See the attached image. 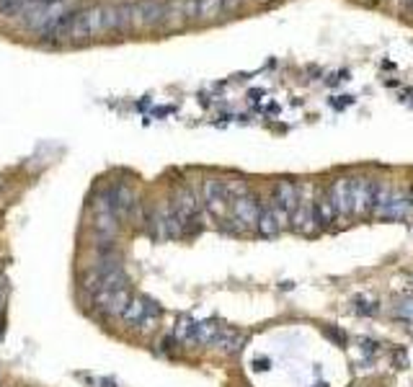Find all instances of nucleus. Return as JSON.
Listing matches in <instances>:
<instances>
[{"mask_svg":"<svg viewBox=\"0 0 413 387\" xmlns=\"http://www.w3.org/2000/svg\"><path fill=\"white\" fill-rule=\"evenodd\" d=\"M101 34H106V6H90L80 8L76 13V23H73L68 39L85 42V39L101 37Z\"/></svg>","mask_w":413,"mask_h":387,"instance_id":"1","label":"nucleus"},{"mask_svg":"<svg viewBox=\"0 0 413 387\" xmlns=\"http://www.w3.org/2000/svg\"><path fill=\"white\" fill-rule=\"evenodd\" d=\"M171 204L176 207L181 217V225H184V235L188 232H196L202 225H199V199H196V194L186 186V184H181L176 196L171 199Z\"/></svg>","mask_w":413,"mask_h":387,"instance_id":"2","label":"nucleus"},{"mask_svg":"<svg viewBox=\"0 0 413 387\" xmlns=\"http://www.w3.org/2000/svg\"><path fill=\"white\" fill-rule=\"evenodd\" d=\"M168 0H135L129 3V21L132 26H158L165 23Z\"/></svg>","mask_w":413,"mask_h":387,"instance_id":"3","label":"nucleus"},{"mask_svg":"<svg viewBox=\"0 0 413 387\" xmlns=\"http://www.w3.org/2000/svg\"><path fill=\"white\" fill-rule=\"evenodd\" d=\"M297 201H300V191H297V186H294L292 181H279L277 186H274V199H271V209H274L277 220L282 222V227H285V225L289 222L292 212L297 209Z\"/></svg>","mask_w":413,"mask_h":387,"instance_id":"4","label":"nucleus"},{"mask_svg":"<svg viewBox=\"0 0 413 387\" xmlns=\"http://www.w3.org/2000/svg\"><path fill=\"white\" fill-rule=\"evenodd\" d=\"M160 315V307L148 302V299H129V305L121 313V321L132 328H150L155 323V318Z\"/></svg>","mask_w":413,"mask_h":387,"instance_id":"5","label":"nucleus"},{"mask_svg":"<svg viewBox=\"0 0 413 387\" xmlns=\"http://www.w3.org/2000/svg\"><path fill=\"white\" fill-rule=\"evenodd\" d=\"M202 201L204 207H207V212H210L212 217H222L227 209V189H225V181L220 179H207L202 184Z\"/></svg>","mask_w":413,"mask_h":387,"instance_id":"6","label":"nucleus"},{"mask_svg":"<svg viewBox=\"0 0 413 387\" xmlns=\"http://www.w3.org/2000/svg\"><path fill=\"white\" fill-rule=\"evenodd\" d=\"M230 204H233V217L238 220L241 230H246V227H256V220H258L261 204H258V199H256L253 194H248V191L238 194V196L230 199Z\"/></svg>","mask_w":413,"mask_h":387,"instance_id":"7","label":"nucleus"},{"mask_svg":"<svg viewBox=\"0 0 413 387\" xmlns=\"http://www.w3.org/2000/svg\"><path fill=\"white\" fill-rule=\"evenodd\" d=\"M109 201H112V209L116 220H127L137 207V194L127 184H116L114 189H109Z\"/></svg>","mask_w":413,"mask_h":387,"instance_id":"8","label":"nucleus"},{"mask_svg":"<svg viewBox=\"0 0 413 387\" xmlns=\"http://www.w3.org/2000/svg\"><path fill=\"white\" fill-rule=\"evenodd\" d=\"M129 292L127 287H121V290H98L93 302H96L98 310H104L106 315H121L124 313V307L129 305Z\"/></svg>","mask_w":413,"mask_h":387,"instance_id":"9","label":"nucleus"},{"mask_svg":"<svg viewBox=\"0 0 413 387\" xmlns=\"http://www.w3.org/2000/svg\"><path fill=\"white\" fill-rule=\"evenodd\" d=\"M76 13L78 11H62V13L52 16L49 23L42 29L44 39H49V42H62V39H68L70 29H73V23H76Z\"/></svg>","mask_w":413,"mask_h":387,"instance_id":"10","label":"nucleus"},{"mask_svg":"<svg viewBox=\"0 0 413 387\" xmlns=\"http://www.w3.org/2000/svg\"><path fill=\"white\" fill-rule=\"evenodd\" d=\"M248 335L241 333V331H233V328H220L217 338L212 341V346L220 351V354H225V357H235V354H241L243 346H246Z\"/></svg>","mask_w":413,"mask_h":387,"instance_id":"11","label":"nucleus"},{"mask_svg":"<svg viewBox=\"0 0 413 387\" xmlns=\"http://www.w3.org/2000/svg\"><path fill=\"white\" fill-rule=\"evenodd\" d=\"M413 215V201L411 196H403V194H393L390 199L385 201V207L377 212V217L383 220H406Z\"/></svg>","mask_w":413,"mask_h":387,"instance_id":"12","label":"nucleus"},{"mask_svg":"<svg viewBox=\"0 0 413 387\" xmlns=\"http://www.w3.org/2000/svg\"><path fill=\"white\" fill-rule=\"evenodd\" d=\"M372 199V181L352 179V215H367Z\"/></svg>","mask_w":413,"mask_h":387,"instance_id":"13","label":"nucleus"},{"mask_svg":"<svg viewBox=\"0 0 413 387\" xmlns=\"http://www.w3.org/2000/svg\"><path fill=\"white\" fill-rule=\"evenodd\" d=\"M328 191H330V196H333L338 217L352 215V179H338Z\"/></svg>","mask_w":413,"mask_h":387,"instance_id":"14","label":"nucleus"},{"mask_svg":"<svg viewBox=\"0 0 413 387\" xmlns=\"http://www.w3.org/2000/svg\"><path fill=\"white\" fill-rule=\"evenodd\" d=\"M292 227L297 232H313V227H316V212H313V204H308V201H297V209L292 212Z\"/></svg>","mask_w":413,"mask_h":387,"instance_id":"15","label":"nucleus"},{"mask_svg":"<svg viewBox=\"0 0 413 387\" xmlns=\"http://www.w3.org/2000/svg\"><path fill=\"white\" fill-rule=\"evenodd\" d=\"M313 212H316V222L318 225H330L333 220H336L338 212H336V204H333L330 191H323L316 201H313Z\"/></svg>","mask_w":413,"mask_h":387,"instance_id":"16","label":"nucleus"},{"mask_svg":"<svg viewBox=\"0 0 413 387\" xmlns=\"http://www.w3.org/2000/svg\"><path fill=\"white\" fill-rule=\"evenodd\" d=\"M256 230L261 232L263 238H274V235H279V230H282V222L277 220V215H274V209L269 207H261V212H258V220H256Z\"/></svg>","mask_w":413,"mask_h":387,"instance_id":"17","label":"nucleus"},{"mask_svg":"<svg viewBox=\"0 0 413 387\" xmlns=\"http://www.w3.org/2000/svg\"><path fill=\"white\" fill-rule=\"evenodd\" d=\"M220 323L217 321H196V333L194 343H204V346H212V341L217 338L220 333Z\"/></svg>","mask_w":413,"mask_h":387,"instance_id":"18","label":"nucleus"},{"mask_svg":"<svg viewBox=\"0 0 413 387\" xmlns=\"http://www.w3.org/2000/svg\"><path fill=\"white\" fill-rule=\"evenodd\" d=\"M194 333H196V321H191V318H179L176 321L173 338L179 343H194Z\"/></svg>","mask_w":413,"mask_h":387,"instance_id":"19","label":"nucleus"},{"mask_svg":"<svg viewBox=\"0 0 413 387\" xmlns=\"http://www.w3.org/2000/svg\"><path fill=\"white\" fill-rule=\"evenodd\" d=\"M222 13V0H196V18L212 21Z\"/></svg>","mask_w":413,"mask_h":387,"instance_id":"20","label":"nucleus"},{"mask_svg":"<svg viewBox=\"0 0 413 387\" xmlns=\"http://www.w3.org/2000/svg\"><path fill=\"white\" fill-rule=\"evenodd\" d=\"M26 0H0V16L3 18H21Z\"/></svg>","mask_w":413,"mask_h":387,"instance_id":"21","label":"nucleus"},{"mask_svg":"<svg viewBox=\"0 0 413 387\" xmlns=\"http://www.w3.org/2000/svg\"><path fill=\"white\" fill-rule=\"evenodd\" d=\"M357 313L359 315H375L377 313V299L359 297L357 299Z\"/></svg>","mask_w":413,"mask_h":387,"instance_id":"22","label":"nucleus"},{"mask_svg":"<svg viewBox=\"0 0 413 387\" xmlns=\"http://www.w3.org/2000/svg\"><path fill=\"white\" fill-rule=\"evenodd\" d=\"M325 335H328V338H333V341L338 343V346H346V335L341 333V331H338V328H325Z\"/></svg>","mask_w":413,"mask_h":387,"instance_id":"23","label":"nucleus"},{"mask_svg":"<svg viewBox=\"0 0 413 387\" xmlns=\"http://www.w3.org/2000/svg\"><path fill=\"white\" fill-rule=\"evenodd\" d=\"M361 349L367 354H377V341H369V338H361Z\"/></svg>","mask_w":413,"mask_h":387,"instance_id":"24","label":"nucleus"},{"mask_svg":"<svg viewBox=\"0 0 413 387\" xmlns=\"http://www.w3.org/2000/svg\"><path fill=\"white\" fill-rule=\"evenodd\" d=\"M395 362H398L400 369H403V367H408V357H406V351H403V349L395 351Z\"/></svg>","mask_w":413,"mask_h":387,"instance_id":"25","label":"nucleus"},{"mask_svg":"<svg viewBox=\"0 0 413 387\" xmlns=\"http://www.w3.org/2000/svg\"><path fill=\"white\" fill-rule=\"evenodd\" d=\"M243 0H222V11H235V8L241 6Z\"/></svg>","mask_w":413,"mask_h":387,"instance_id":"26","label":"nucleus"},{"mask_svg":"<svg viewBox=\"0 0 413 387\" xmlns=\"http://www.w3.org/2000/svg\"><path fill=\"white\" fill-rule=\"evenodd\" d=\"M411 8H413V0H411Z\"/></svg>","mask_w":413,"mask_h":387,"instance_id":"27","label":"nucleus"},{"mask_svg":"<svg viewBox=\"0 0 413 387\" xmlns=\"http://www.w3.org/2000/svg\"><path fill=\"white\" fill-rule=\"evenodd\" d=\"M261 3H266V0H261Z\"/></svg>","mask_w":413,"mask_h":387,"instance_id":"28","label":"nucleus"}]
</instances>
